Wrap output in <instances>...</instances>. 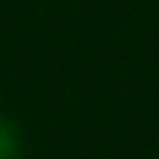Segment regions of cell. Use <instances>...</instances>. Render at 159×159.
<instances>
[{
    "label": "cell",
    "instance_id": "obj_1",
    "mask_svg": "<svg viewBox=\"0 0 159 159\" xmlns=\"http://www.w3.org/2000/svg\"><path fill=\"white\" fill-rule=\"evenodd\" d=\"M23 156V136L20 127L10 120H0V159H20Z\"/></svg>",
    "mask_w": 159,
    "mask_h": 159
}]
</instances>
